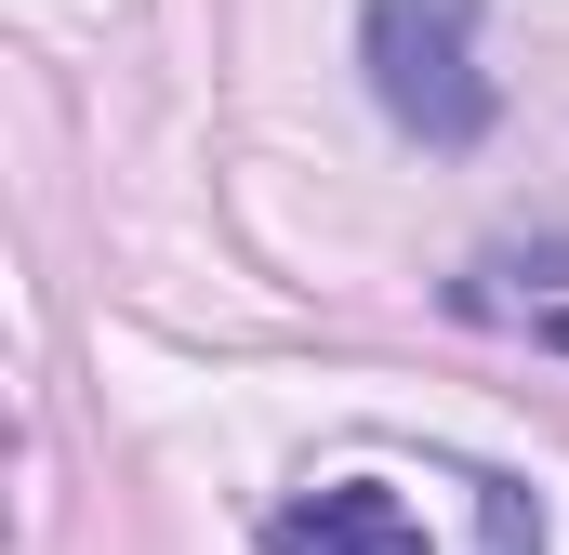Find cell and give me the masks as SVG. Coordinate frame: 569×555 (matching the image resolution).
Returning a JSON list of instances; mask_svg holds the SVG:
<instances>
[{
  "label": "cell",
  "mask_w": 569,
  "mask_h": 555,
  "mask_svg": "<svg viewBox=\"0 0 569 555\" xmlns=\"http://www.w3.org/2000/svg\"><path fill=\"white\" fill-rule=\"evenodd\" d=\"M358 67H371V107L411 145H490V120H503V93L477 67V0H371Z\"/></svg>",
  "instance_id": "obj_1"
},
{
  "label": "cell",
  "mask_w": 569,
  "mask_h": 555,
  "mask_svg": "<svg viewBox=\"0 0 569 555\" xmlns=\"http://www.w3.org/2000/svg\"><path fill=\"white\" fill-rule=\"evenodd\" d=\"M266 555H437V543L385 476H331V490H305V503L266 516Z\"/></svg>",
  "instance_id": "obj_2"
},
{
  "label": "cell",
  "mask_w": 569,
  "mask_h": 555,
  "mask_svg": "<svg viewBox=\"0 0 569 555\" xmlns=\"http://www.w3.org/2000/svg\"><path fill=\"white\" fill-rule=\"evenodd\" d=\"M477 516H490V555H543V503L517 476H477Z\"/></svg>",
  "instance_id": "obj_3"
}]
</instances>
